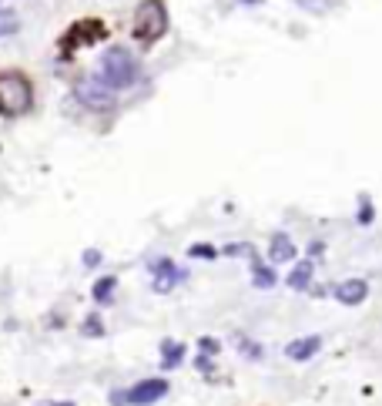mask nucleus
Returning a JSON list of instances; mask_svg holds the SVG:
<instances>
[{
	"label": "nucleus",
	"mask_w": 382,
	"mask_h": 406,
	"mask_svg": "<svg viewBox=\"0 0 382 406\" xmlns=\"http://www.w3.org/2000/svg\"><path fill=\"white\" fill-rule=\"evenodd\" d=\"M242 4H262V0H242Z\"/></svg>",
	"instance_id": "22"
},
{
	"label": "nucleus",
	"mask_w": 382,
	"mask_h": 406,
	"mask_svg": "<svg viewBox=\"0 0 382 406\" xmlns=\"http://www.w3.org/2000/svg\"><path fill=\"white\" fill-rule=\"evenodd\" d=\"M318 349H322V336H302V339H292V343L285 346V356L295 359V363H306Z\"/></svg>",
	"instance_id": "8"
},
{
	"label": "nucleus",
	"mask_w": 382,
	"mask_h": 406,
	"mask_svg": "<svg viewBox=\"0 0 382 406\" xmlns=\"http://www.w3.org/2000/svg\"><path fill=\"white\" fill-rule=\"evenodd\" d=\"M168 396V380H141L134 383L131 390H117L111 393V403L115 406H151L158 400H165Z\"/></svg>",
	"instance_id": "3"
},
{
	"label": "nucleus",
	"mask_w": 382,
	"mask_h": 406,
	"mask_svg": "<svg viewBox=\"0 0 382 406\" xmlns=\"http://www.w3.org/2000/svg\"><path fill=\"white\" fill-rule=\"evenodd\" d=\"M115 286H117L115 276H104V279H98V282H94V299H98V303H111Z\"/></svg>",
	"instance_id": "13"
},
{
	"label": "nucleus",
	"mask_w": 382,
	"mask_h": 406,
	"mask_svg": "<svg viewBox=\"0 0 382 406\" xmlns=\"http://www.w3.org/2000/svg\"><path fill=\"white\" fill-rule=\"evenodd\" d=\"M98 81L111 91H127L141 81V64L127 47H108L98 61Z\"/></svg>",
	"instance_id": "1"
},
{
	"label": "nucleus",
	"mask_w": 382,
	"mask_h": 406,
	"mask_svg": "<svg viewBox=\"0 0 382 406\" xmlns=\"http://www.w3.org/2000/svg\"><path fill=\"white\" fill-rule=\"evenodd\" d=\"M151 279H154V292H171L185 279V272L171 259H158V262H151Z\"/></svg>",
	"instance_id": "6"
},
{
	"label": "nucleus",
	"mask_w": 382,
	"mask_h": 406,
	"mask_svg": "<svg viewBox=\"0 0 382 406\" xmlns=\"http://www.w3.org/2000/svg\"><path fill=\"white\" fill-rule=\"evenodd\" d=\"M198 346H202L204 356H215L218 349H221V346H218V339H208V336H204V339H198Z\"/></svg>",
	"instance_id": "18"
},
{
	"label": "nucleus",
	"mask_w": 382,
	"mask_h": 406,
	"mask_svg": "<svg viewBox=\"0 0 382 406\" xmlns=\"http://www.w3.org/2000/svg\"><path fill=\"white\" fill-rule=\"evenodd\" d=\"M295 255H299V249H295V242L289 239V235H272V245H268V259L275 262V266H285V262H295Z\"/></svg>",
	"instance_id": "9"
},
{
	"label": "nucleus",
	"mask_w": 382,
	"mask_h": 406,
	"mask_svg": "<svg viewBox=\"0 0 382 406\" xmlns=\"http://www.w3.org/2000/svg\"><path fill=\"white\" fill-rule=\"evenodd\" d=\"M0 108L11 115L30 108V84L21 74H0Z\"/></svg>",
	"instance_id": "4"
},
{
	"label": "nucleus",
	"mask_w": 382,
	"mask_h": 406,
	"mask_svg": "<svg viewBox=\"0 0 382 406\" xmlns=\"http://www.w3.org/2000/svg\"><path fill=\"white\" fill-rule=\"evenodd\" d=\"M104 332V322L98 316H91L88 322H84V336H101Z\"/></svg>",
	"instance_id": "16"
},
{
	"label": "nucleus",
	"mask_w": 382,
	"mask_h": 406,
	"mask_svg": "<svg viewBox=\"0 0 382 406\" xmlns=\"http://www.w3.org/2000/svg\"><path fill=\"white\" fill-rule=\"evenodd\" d=\"M366 295H369V282L366 279H345L342 286H335V299H339L342 305L366 303Z\"/></svg>",
	"instance_id": "7"
},
{
	"label": "nucleus",
	"mask_w": 382,
	"mask_h": 406,
	"mask_svg": "<svg viewBox=\"0 0 382 406\" xmlns=\"http://www.w3.org/2000/svg\"><path fill=\"white\" fill-rule=\"evenodd\" d=\"M74 94L81 98V104H88L94 111H111V108H115V91L104 88L98 77H81V81H74Z\"/></svg>",
	"instance_id": "5"
},
{
	"label": "nucleus",
	"mask_w": 382,
	"mask_h": 406,
	"mask_svg": "<svg viewBox=\"0 0 382 406\" xmlns=\"http://www.w3.org/2000/svg\"><path fill=\"white\" fill-rule=\"evenodd\" d=\"M181 359H185V343L165 339V343H161V366H165V369H175Z\"/></svg>",
	"instance_id": "11"
},
{
	"label": "nucleus",
	"mask_w": 382,
	"mask_h": 406,
	"mask_svg": "<svg viewBox=\"0 0 382 406\" xmlns=\"http://www.w3.org/2000/svg\"><path fill=\"white\" fill-rule=\"evenodd\" d=\"M37 406H74V403H37Z\"/></svg>",
	"instance_id": "21"
},
{
	"label": "nucleus",
	"mask_w": 382,
	"mask_h": 406,
	"mask_svg": "<svg viewBox=\"0 0 382 406\" xmlns=\"http://www.w3.org/2000/svg\"><path fill=\"white\" fill-rule=\"evenodd\" d=\"M359 222H362V225H366V222H372V205L366 202V198H362V212H359Z\"/></svg>",
	"instance_id": "20"
},
{
	"label": "nucleus",
	"mask_w": 382,
	"mask_h": 406,
	"mask_svg": "<svg viewBox=\"0 0 382 406\" xmlns=\"http://www.w3.org/2000/svg\"><path fill=\"white\" fill-rule=\"evenodd\" d=\"M306 11H316V13H322V11H329V4L332 0H299Z\"/></svg>",
	"instance_id": "17"
},
{
	"label": "nucleus",
	"mask_w": 382,
	"mask_h": 406,
	"mask_svg": "<svg viewBox=\"0 0 382 406\" xmlns=\"http://www.w3.org/2000/svg\"><path fill=\"white\" fill-rule=\"evenodd\" d=\"M252 282H255V289H272L275 286V272L268 266H262V262H255L252 266Z\"/></svg>",
	"instance_id": "12"
},
{
	"label": "nucleus",
	"mask_w": 382,
	"mask_h": 406,
	"mask_svg": "<svg viewBox=\"0 0 382 406\" xmlns=\"http://www.w3.org/2000/svg\"><path fill=\"white\" fill-rule=\"evenodd\" d=\"M17 27H21L17 13H13V11H0V38H7V34H17Z\"/></svg>",
	"instance_id": "14"
},
{
	"label": "nucleus",
	"mask_w": 382,
	"mask_h": 406,
	"mask_svg": "<svg viewBox=\"0 0 382 406\" xmlns=\"http://www.w3.org/2000/svg\"><path fill=\"white\" fill-rule=\"evenodd\" d=\"M312 272H316V262H308V259H302V262H295V269L289 272V289L306 292L308 286H312Z\"/></svg>",
	"instance_id": "10"
},
{
	"label": "nucleus",
	"mask_w": 382,
	"mask_h": 406,
	"mask_svg": "<svg viewBox=\"0 0 382 406\" xmlns=\"http://www.w3.org/2000/svg\"><path fill=\"white\" fill-rule=\"evenodd\" d=\"M168 30V13L161 0H144L134 13V38L141 44H154Z\"/></svg>",
	"instance_id": "2"
},
{
	"label": "nucleus",
	"mask_w": 382,
	"mask_h": 406,
	"mask_svg": "<svg viewBox=\"0 0 382 406\" xmlns=\"http://www.w3.org/2000/svg\"><path fill=\"white\" fill-rule=\"evenodd\" d=\"M98 262H101V252H98V249H88V252H84V266L94 269Z\"/></svg>",
	"instance_id": "19"
},
{
	"label": "nucleus",
	"mask_w": 382,
	"mask_h": 406,
	"mask_svg": "<svg viewBox=\"0 0 382 406\" xmlns=\"http://www.w3.org/2000/svg\"><path fill=\"white\" fill-rule=\"evenodd\" d=\"M188 255H191V259H215V249H212V245H191V249H188Z\"/></svg>",
	"instance_id": "15"
}]
</instances>
